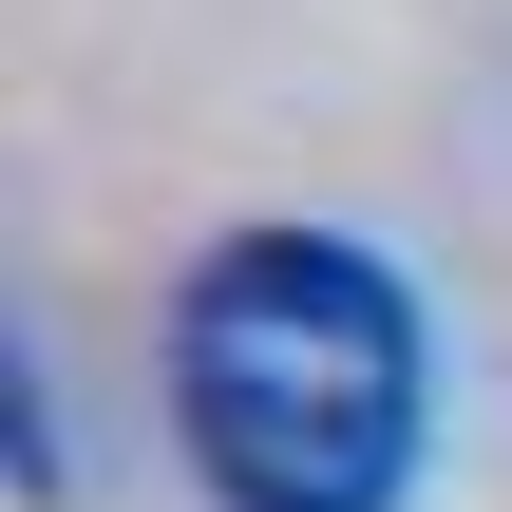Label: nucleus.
Wrapping results in <instances>:
<instances>
[{
    "label": "nucleus",
    "instance_id": "1",
    "mask_svg": "<svg viewBox=\"0 0 512 512\" xmlns=\"http://www.w3.org/2000/svg\"><path fill=\"white\" fill-rule=\"evenodd\" d=\"M171 418L228 512H399L437 437L418 285L342 228H228L171 285Z\"/></svg>",
    "mask_w": 512,
    "mask_h": 512
}]
</instances>
